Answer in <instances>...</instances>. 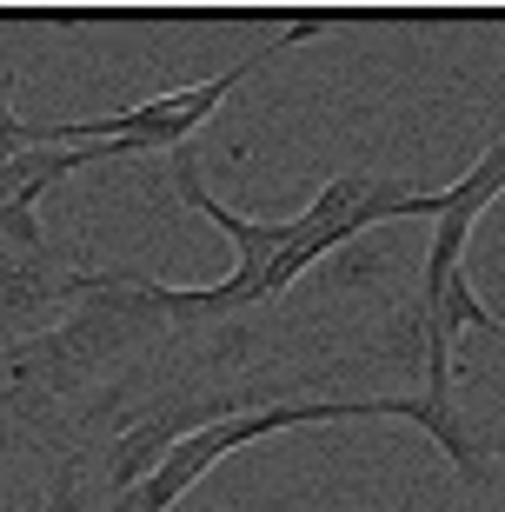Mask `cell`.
<instances>
[{
    "label": "cell",
    "mask_w": 505,
    "mask_h": 512,
    "mask_svg": "<svg viewBox=\"0 0 505 512\" xmlns=\"http://www.w3.org/2000/svg\"><path fill=\"white\" fill-rule=\"evenodd\" d=\"M326 419H399V426H419V433L452 459L459 479H472V486L492 479V459H486V446L472 439V426L466 419H439L419 393H386V399H273V406H240V413L200 419L193 433L173 439L167 459H160L140 486L113 493L107 512H173L226 453H240V446H253V439H266V433H286V426H326Z\"/></svg>",
    "instance_id": "obj_1"
},
{
    "label": "cell",
    "mask_w": 505,
    "mask_h": 512,
    "mask_svg": "<svg viewBox=\"0 0 505 512\" xmlns=\"http://www.w3.org/2000/svg\"><path fill=\"white\" fill-rule=\"evenodd\" d=\"M326 34V20L306 14L293 20V27H280V34L266 40V47H253V54L240 60V67H226V74L200 80V87H180V94H153L140 100V107H120V114H94V120H27V147H87V140H120V147L133 153H160V147H193V133L206 127V120L220 114V100L240 87L246 74H260L266 60L293 54L300 40H319Z\"/></svg>",
    "instance_id": "obj_2"
},
{
    "label": "cell",
    "mask_w": 505,
    "mask_h": 512,
    "mask_svg": "<svg viewBox=\"0 0 505 512\" xmlns=\"http://www.w3.org/2000/svg\"><path fill=\"white\" fill-rule=\"evenodd\" d=\"M173 193H180L200 220H213V227L233 240V273H226L220 286H160V280H153L160 320H167V326H213V320H226V313L260 306L266 266L293 247V220H246V213H233L226 200H213L206 180H200V153H193V147H173Z\"/></svg>",
    "instance_id": "obj_3"
},
{
    "label": "cell",
    "mask_w": 505,
    "mask_h": 512,
    "mask_svg": "<svg viewBox=\"0 0 505 512\" xmlns=\"http://www.w3.org/2000/svg\"><path fill=\"white\" fill-rule=\"evenodd\" d=\"M439 207H446V187L419 193V187H406V180H386V173H333V180L306 200V213H293V247L266 266L260 300L286 293L306 266H319L326 253H339L346 240H359V233L386 227V220H439Z\"/></svg>",
    "instance_id": "obj_4"
},
{
    "label": "cell",
    "mask_w": 505,
    "mask_h": 512,
    "mask_svg": "<svg viewBox=\"0 0 505 512\" xmlns=\"http://www.w3.org/2000/svg\"><path fill=\"white\" fill-rule=\"evenodd\" d=\"M133 147L120 140H87V147H20L7 167H0V240L20 253H40V193L67 180L80 167H100V160H127Z\"/></svg>",
    "instance_id": "obj_5"
},
{
    "label": "cell",
    "mask_w": 505,
    "mask_h": 512,
    "mask_svg": "<svg viewBox=\"0 0 505 512\" xmlns=\"http://www.w3.org/2000/svg\"><path fill=\"white\" fill-rule=\"evenodd\" d=\"M27 147V120L14 114V74H0V167Z\"/></svg>",
    "instance_id": "obj_6"
}]
</instances>
